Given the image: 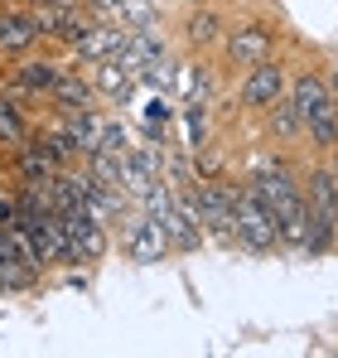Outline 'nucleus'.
<instances>
[{"label":"nucleus","instance_id":"f257e3e1","mask_svg":"<svg viewBox=\"0 0 338 358\" xmlns=\"http://www.w3.org/2000/svg\"><path fill=\"white\" fill-rule=\"evenodd\" d=\"M295 112L304 121V131L314 136V145H338V97H334V83L319 78V73H304L295 83Z\"/></svg>","mask_w":338,"mask_h":358},{"label":"nucleus","instance_id":"f03ea898","mask_svg":"<svg viewBox=\"0 0 338 358\" xmlns=\"http://www.w3.org/2000/svg\"><path fill=\"white\" fill-rule=\"evenodd\" d=\"M237 242L251 247V252H276L281 247V223L256 199V189H237Z\"/></svg>","mask_w":338,"mask_h":358},{"label":"nucleus","instance_id":"7ed1b4c3","mask_svg":"<svg viewBox=\"0 0 338 358\" xmlns=\"http://www.w3.org/2000/svg\"><path fill=\"white\" fill-rule=\"evenodd\" d=\"M63 228H68V242H73V262H102L107 257V228H102L97 213L68 208L63 213Z\"/></svg>","mask_w":338,"mask_h":358},{"label":"nucleus","instance_id":"20e7f679","mask_svg":"<svg viewBox=\"0 0 338 358\" xmlns=\"http://www.w3.org/2000/svg\"><path fill=\"white\" fill-rule=\"evenodd\" d=\"M126 44H131V29L116 24V20H102V24H87V34H82L73 49H78V59H82V63L97 68V63H116Z\"/></svg>","mask_w":338,"mask_h":358},{"label":"nucleus","instance_id":"39448f33","mask_svg":"<svg viewBox=\"0 0 338 358\" xmlns=\"http://www.w3.org/2000/svg\"><path fill=\"white\" fill-rule=\"evenodd\" d=\"M126 252H131V262L155 266V262H165L169 252H174V242H169L165 223H160L155 213H145V218H135V223H131V233H126Z\"/></svg>","mask_w":338,"mask_h":358},{"label":"nucleus","instance_id":"423d86ee","mask_svg":"<svg viewBox=\"0 0 338 358\" xmlns=\"http://www.w3.org/2000/svg\"><path fill=\"white\" fill-rule=\"evenodd\" d=\"M116 63H121L131 78H145L155 63H165V39H160V29H131V44L121 49Z\"/></svg>","mask_w":338,"mask_h":358},{"label":"nucleus","instance_id":"0eeeda50","mask_svg":"<svg viewBox=\"0 0 338 358\" xmlns=\"http://www.w3.org/2000/svg\"><path fill=\"white\" fill-rule=\"evenodd\" d=\"M271 59V29L266 24H242L237 34H227V63L237 68H256Z\"/></svg>","mask_w":338,"mask_h":358},{"label":"nucleus","instance_id":"6e6552de","mask_svg":"<svg viewBox=\"0 0 338 358\" xmlns=\"http://www.w3.org/2000/svg\"><path fill=\"white\" fill-rule=\"evenodd\" d=\"M281 92H285V73L266 59V63H256L251 78L242 83V107H271V102H281Z\"/></svg>","mask_w":338,"mask_h":358},{"label":"nucleus","instance_id":"1a4fd4ad","mask_svg":"<svg viewBox=\"0 0 338 358\" xmlns=\"http://www.w3.org/2000/svg\"><path fill=\"white\" fill-rule=\"evenodd\" d=\"M34 20H39V34H49V39H68V44H78V39L87 34V24L78 20V5L44 0V10H39Z\"/></svg>","mask_w":338,"mask_h":358},{"label":"nucleus","instance_id":"9d476101","mask_svg":"<svg viewBox=\"0 0 338 358\" xmlns=\"http://www.w3.org/2000/svg\"><path fill=\"white\" fill-rule=\"evenodd\" d=\"M34 271H39V266H29V262L20 257L10 228H0V291H29V286H34Z\"/></svg>","mask_w":338,"mask_h":358},{"label":"nucleus","instance_id":"9b49d317","mask_svg":"<svg viewBox=\"0 0 338 358\" xmlns=\"http://www.w3.org/2000/svg\"><path fill=\"white\" fill-rule=\"evenodd\" d=\"M39 39V20L34 15H0V49L5 54H24Z\"/></svg>","mask_w":338,"mask_h":358},{"label":"nucleus","instance_id":"f8f14e48","mask_svg":"<svg viewBox=\"0 0 338 358\" xmlns=\"http://www.w3.org/2000/svg\"><path fill=\"white\" fill-rule=\"evenodd\" d=\"M102 131H107V121L92 117V107H87V112H73V117H68V136L78 141V150H82V155L102 150Z\"/></svg>","mask_w":338,"mask_h":358},{"label":"nucleus","instance_id":"ddd939ff","mask_svg":"<svg viewBox=\"0 0 338 358\" xmlns=\"http://www.w3.org/2000/svg\"><path fill=\"white\" fill-rule=\"evenodd\" d=\"M63 78V68L58 63H20V73H15V83L24 87V92H54V83Z\"/></svg>","mask_w":338,"mask_h":358},{"label":"nucleus","instance_id":"4468645a","mask_svg":"<svg viewBox=\"0 0 338 358\" xmlns=\"http://www.w3.org/2000/svg\"><path fill=\"white\" fill-rule=\"evenodd\" d=\"M169 87H174L184 102H203V97H208V73H203V68H193V63H179Z\"/></svg>","mask_w":338,"mask_h":358},{"label":"nucleus","instance_id":"2eb2a0df","mask_svg":"<svg viewBox=\"0 0 338 358\" xmlns=\"http://www.w3.org/2000/svg\"><path fill=\"white\" fill-rule=\"evenodd\" d=\"M135 83H140V78H131L121 63H97V87H102L107 97H116V102H126V97L135 92Z\"/></svg>","mask_w":338,"mask_h":358},{"label":"nucleus","instance_id":"dca6fc26","mask_svg":"<svg viewBox=\"0 0 338 358\" xmlns=\"http://www.w3.org/2000/svg\"><path fill=\"white\" fill-rule=\"evenodd\" d=\"M54 97L63 107H73V112H87L92 107V83H82V78H73V73H63L54 83Z\"/></svg>","mask_w":338,"mask_h":358},{"label":"nucleus","instance_id":"f3484780","mask_svg":"<svg viewBox=\"0 0 338 358\" xmlns=\"http://www.w3.org/2000/svg\"><path fill=\"white\" fill-rule=\"evenodd\" d=\"M112 20L126 24V29H150L155 24V0H121Z\"/></svg>","mask_w":338,"mask_h":358},{"label":"nucleus","instance_id":"a211bd4d","mask_svg":"<svg viewBox=\"0 0 338 358\" xmlns=\"http://www.w3.org/2000/svg\"><path fill=\"white\" fill-rule=\"evenodd\" d=\"M184 34H189V44H213V39L223 34V20H218L213 10H198V15H189Z\"/></svg>","mask_w":338,"mask_h":358},{"label":"nucleus","instance_id":"6ab92c4d","mask_svg":"<svg viewBox=\"0 0 338 358\" xmlns=\"http://www.w3.org/2000/svg\"><path fill=\"white\" fill-rule=\"evenodd\" d=\"M203 131H208L203 102H184V141H189V150H193V155L203 150Z\"/></svg>","mask_w":338,"mask_h":358},{"label":"nucleus","instance_id":"aec40b11","mask_svg":"<svg viewBox=\"0 0 338 358\" xmlns=\"http://www.w3.org/2000/svg\"><path fill=\"white\" fill-rule=\"evenodd\" d=\"M0 141H5V145H24V141H29V131H24L20 112H15L5 97H0Z\"/></svg>","mask_w":338,"mask_h":358},{"label":"nucleus","instance_id":"412c9836","mask_svg":"<svg viewBox=\"0 0 338 358\" xmlns=\"http://www.w3.org/2000/svg\"><path fill=\"white\" fill-rule=\"evenodd\" d=\"M304 121H300V112H295V102H271V131L276 136H295Z\"/></svg>","mask_w":338,"mask_h":358},{"label":"nucleus","instance_id":"4be33fe9","mask_svg":"<svg viewBox=\"0 0 338 358\" xmlns=\"http://www.w3.org/2000/svg\"><path fill=\"white\" fill-rule=\"evenodd\" d=\"M169 117H174V107H169L165 97H155V102L145 107V121H150V136H155V141H160V131L169 126Z\"/></svg>","mask_w":338,"mask_h":358},{"label":"nucleus","instance_id":"5701e85b","mask_svg":"<svg viewBox=\"0 0 338 358\" xmlns=\"http://www.w3.org/2000/svg\"><path fill=\"white\" fill-rule=\"evenodd\" d=\"M102 150L107 155H126L131 145H126V126L121 121H107V131H102Z\"/></svg>","mask_w":338,"mask_h":358},{"label":"nucleus","instance_id":"b1692460","mask_svg":"<svg viewBox=\"0 0 338 358\" xmlns=\"http://www.w3.org/2000/svg\"><path fill=\"white\" fill-rule=\"evenodd\" d=\"M15 218H20V199H15V194H0V223L10 228Z\"/></svg>","mask_w":338,"mask_h":358},{"label":"nucleus","instance_id":"393cba45","mask_svg":"<svg viewBox=\"0 0 338 358\" xmlns=\"http://www.w3.org/2000/svg\"><path fill=\"white\" fill-rule=\"evenodd\" d=\"M334 97H338V73H334Z\"/></svg>","mask_w":338,"mask_h":358}]
</instances>
